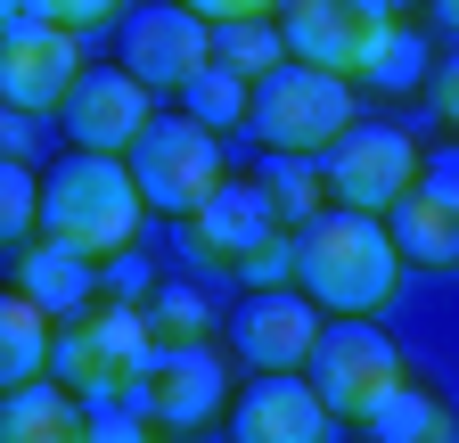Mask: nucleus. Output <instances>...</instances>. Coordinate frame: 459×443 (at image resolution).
<instances>
[{
  "label": "nucleus",
  "instance_id": "nucleus-1",
  "mask_svg": "<svg viewBox=\"0 0 459 443\" xmlns=\"http://www.w3.org/2000/svg\"><path fill=\"white\" fill-rule=\"evenodd\" d=\"M140 181H132V156H99V148H66L41 173V239L74 247L91 263H115L140 239Z\"/></svg>",
  "mask_w": 459,
  "mask_h": 443
},
{
  "label": "nucleus",
  "instance_id": "nucleus-29",
  "mask_svg": "<svg viewBox=\"0 0 459 443\" xmlns=\"http://www.w3.org/2000/svg\"><path fill=\"white\" fill-rule=\"evenodd\" d=\"M181 9H197L205 25H238V17H271V9H287V0H181Z\"/></svg>",
  "mask_w": 459,
  "mask_h": 443
},
{
  "label": "nucleus",
  "instance_id": "nucleus-27",
  "mask_svg": "<svg viewBox=\"0 0 459 443\" xmlns=\"http://www.w3.org/2000/svg\"><path fill=\"white\" fill-rule=\"evenodd\" d=\"M82 443H156V419L132 411V403H107V411H91V435Z\"/></svg>",
  "mask_w": 459,
  "mask_h": 443
},
{
  "label": "nucleus",
  "instance_id": "nucleus-10",
  "mask_svg": "<svg viewBox=\"0 0 459 443\" xmlns=\"http://www.w3.org/2000/svg\"><path fill=\"white\" fill-rule=\"evenodd\" d=\"M181 247L213 271H238L247 280V263H263L271 247H287V213L271 205L263 181H221L189 222H181Z\"/></svg>",
  "mask_w": 459,
  "mask_h": 443
},
{
  "label": "nucleus",
  "instance_id": "nucleus-15",
  "mask_svg": "<svg viewBox=\"0 0 459 443\" xmlns=\"http://www.w3.org/2000/svg\"><path fill=\"white\" fill-rule=\"evenodd\" d=\"M230 443H328V403L312 395V378H255L238 411H230Z\"/></svg>",
  "mask_w": 459,
  "mask_h": 443
},
{
  "label": "nucleus",
  "instance_id": "nucleus-5",
  "mask_svg": "<svg viewBox=\"0 0 459 443\" xmlns=\"http://www.w3.org/2000/svg\"><path fill=\"white\" fill-rule=\"evenodd\" d=\"M279 33H287V58L344 74V83H369L402 25H394V0H287Z\"/></svg>",
  "mask_w": 459,
  "mask_h": 443
},
{
  "label": "nucleus",
  "instance_id": "nucleus-24",
  "mask_svg": "<svg viewBox=\"0 0 459 443\" xmlns=\"http://www.w3.org/2000/svg\"><path fill=\"white\" fill-rule=\"evenodd\" d=\"M148 337H156V353L205 345V296L197 288H156L148 296Z\"/></svg>",
  "mask_w": 459,
  "mask_h": 443
},
{
  "label": "nucleus",
  "instance_id": "nucleus-22",
  "mask_svg": "<svg viewBox=\"0 0 459 443\" xmlns=\"http://www.w3.org/2000/svg\"><path fill=\"white\" fill-rule=\"evenodd\" d=\"M213 49H221V66H230V74H247V83H263V74H279V66H287V33H279L271 17L213 25Z\"/></svg>",
  "mask_w": 459,
  "mask_h": 443
},
{
  "label": "nucleus",
  "instance_id": "nucleus-2",
  "mask_svg": "<svg viewBox=\"0 0 459 443\" xmlns=\"http://www.w3.org/2000/svg\"><path fill=\"white\" fill-rule=\"evenodd\" d=\"M296 280H304V296H312L320 312L361 320V312H377V304L394 296L402 247H394V230H385L377 213L328 205L320 222H304V230H296Z\"/></svg>",
  "mask_w": 459,
  "mask_h": 443
},
{
  "label": "nucleus",
  "instance_id": "nucleus-6",
  "mask_svg": "<svg viewBox=\"0 0 459 443\" xmlns=\"http://www.w3.org/2000/svg\"><path fill=\"white\" fill-rule=\"evenodd\" d=\"M304 378H312V395L328 403V419H344V427H361L394 386H411V378H402L394 337H385L377 320H336V328H320Z\"/></svg>",
  "mask_w": 459,
  "mask_h": 443
},
{
  "label": "nucleus",
  "instance_id": "nucleus-17",
  "mask_svg": "<svg viewBox=\"0 0 459 443\" xmlns=\"http://www.w3.org/2000/svg\"><path fill=\"white\" fill-rule=\"evenodd\" d=\"M385 230H394L402 263H419V271H459V189L419 181L411 197L385 213Z\"/></svg>",
  "mask_w": 459,
  "mask_h": 443
},
{
  "label": "nucleus",
  "instance_id": "nucleus-28",
  "mask_svg": "<svg viewBox=\"0 0 459 443\" xmlns=\"http://www.w3.org/2000/svg\"><path fill=\"white\" fill-rule=\"evenodd\" d=\"M419 74H427V41H419V33H394V41H385V58H377V74H369V83H385V91H411Z\"/></svg>",
  "mask_w": 459,
  "mask_h": 443
},
{
  "label": "nucleus",
  "instance_id": "nucleus-12",
  "mask_svg": "<svg viewBox=\"0 0 459 443\" xmlns=\"http://www.w3.org/2000/svg\"><path fill=\"white\" fill-rule=\"evenodd\" d=\"M230 337H238V361L263 378L304 369L320 345V304L304 288H247V304L230 312Z\"/></svg>",
  "mask_w": 459,
  "mask_h": 443
},
{
  "label": "nucleus",
  "instance_id": "nucleus-11",
  "mask_svg": "<svg viewBox=\"0 0 459 443\" xmlns=\"http://www.w3.org/2000/svg\"><path fill=\"white\" fill-rule=\"evenodd\" d=\"M213 58H221V49H213V25H205L197 9H181V0L124 17V66H132L148 91H189Z\"/></svg>",
  "mask_w": 459,
  "mask_h": 443
},
{
  "label": "nucleus",
  "instance_id": "nucleus-8",
  "mask_svg": "<svg viewBox=\"0 0 459 443\" xmlns=\"http://www.w3.org/2000/svg\"><path fill=\"white\" fill-rule=\"evenodd\" d=\"M419 173H427V156H419V140L402 124H353L320 164V181H328V197L344 213H394L419 189Z\"/></svg>",
  "mask_w": 459,
  "mask_h": 443
},
{
  "label": "nucleus",
  "instance_id": "nucleus-32",
  "mask_svg": "<svg viewBox=\"0 0 459 443\" xmlns=\"http://www.w3.org/2000/svg\"><path fill=\"white\" fill-rule=\"evenodd\" d=\"M427 9H435V25H443V33H459V0H427Z\"/></svg>",
  "mask_w": 459,
  "mask_h": 443
},
{
  "label": "nucleus",
  "instance_id": "nucleus-19",
  "mask_svg": "<svg viewBox=\"0 0 459 443\" xmlns=\"http://www.w3.org/2000/svg\"><path fill=\"white\" fill-rule=\"evenodd\" d=\"M49 353H57V320L33 296L9 288V296H0V378H9V395L49 378Z\"/></svg>",
  "mask_w": 459,
  "mask_h": 443
},
{
  "label": "nucleus",
  "instance_id": "nucleus-21",
  "mask_svg": "<svg viewBox=\"0 0 459 443\" xmlns=\"http://www.w3.org/2000/svg\"><path fill=\"white\" fill-rule=\"evenodd\" d=\"M181 116H197L205 132H230V124H247V116H255V83H247V74H230V66L213 58V66L181 91Z\"/></svg>",
  "mask_w": 459,
  "mask_h": 443
},
{
  "label": "nucleus",
  "instance_id": "nucleus-4",
  "mask_svg": "<svg viewBox=\"0 0 459 443\" xmlns=\"http://www.w3.org/2000/svg\"><path fill=\"white\" fill-rule=\"evenodd\" d=\"M247 124L263 132V156H328L361 116H353V83L344 74H320L304 58H287L279 74L255 83V116Z\"/></svg>",
  "mask_w": 459,
  "mask_h": 443
},
{
  "label": "nucleus",
  "instance_id": "nucleus-18",
  "mask_svg": "<svg viewBox=\"0 0 459 443\" xmlns=\"http://www.w3.org/2000/svg\"><path fill=\"white\" fill-rule=\"evenodd\" d=\"M82 435H91V403L66 395L57 378L17 386L9 411H0V443H82Z\"/></svg>",
  "mask_w": 459,
  "mask_h": 443
},
{
  "label": "nucleus",
  "instance_id": "nucleus-26",
  "mask_svg": "<svg viewBox=\"0 0 459 443\" xmlns=\"http://www.w3.org/2000/svg\"><path fill=\"white\" fill-rule=\"evenodd\" d=\"M124 0H0V17H49V25H74V33H91V25H107Z\"/></svg>",
  "mask_w": 459,
  "mask_h": 443
},
{
  "label": "nucleus",
  "instance_id": "nucleus-30",
  "mask_svg": "<svg viewBox=\"0 0 459 443\" xmlns=\"http://www.w3.org/2000/svg\"><path fill=\"white\" fill-rule=\"evenodd\" d=\"M435 116H443V124L459 132V58H451V66L435 74Z\"/></svg>",
  "mask_w": 459,
  "mask_h": 443
},
{
  "label": "nucleus",
  "instance_id": "nucleus-20",
  "mask_svg": "<svg viewBox=\"0 0 459 443\" xmlns=\"http://www.w3.org/2000/svg\"><path fill=\"white\" fill-rule=\"evenodd\" d=\"M353 435H361V443H459L451 411L427 395V386H394V395H385Z\"/></svg>",
  "mask_w": 459,
  "mask_h": 443
},
{
  "label": "nucleus",
  "instance_id": "nucleus-25",
  "mask_svg": "<svg viewBox=\"0 0 459 443\" xmlns=\"http://www.w3.org/2000/svg\"><path fill=\"white\" fill-rule=\"evenodd\" d=\"M41 230V173H33V164H0V239H9V247H25Z\"/></svg>",
  "mask_w": 459,
  "mask_h": 443
},
{
  "label": "nucleus",
  "instance_id": "nucleus-13",
  "mask_svg": "<svg viewBox=\"0 0 459 443\" xmlns=\"http://www.w3.org/2000/svg\"><path fill=\"white\" fill-rule=\"evenodd\" d=\"M57 124H66L74 148H99V156H124L140 148V132L156 124V107H148V83L132 66H91L74 83V99L57 107Z\"/></svg>",
  "mask_w": 459,
  "mask_h": 443
},
{
  "label": "nucleus",
  "instance_id": "nucleus-16",
  "mask_svg": "<svg viewBox=\"0 0 459 443\" xmlns=\"http://www.w3.org/2000/svg\"><path fill=\"white\" fill-rule=\"evenodd\" d=\"M17 296H33L57 328H66V320L99 312V263L74 255V247H57V239H41V247L17 255Z\"/></svg>",
  "mask_w": 459,
  "mask_h": 443
},
{
  "label": "nucleus",
  "instance_id": "nucleus-31",
  "mask_svg": "<svg viewBox=\"0 0 459 443\" xmlns=\"http://www.w3.org/2000/svg\"><path fill=\"white\" fill-rule=\"evenodd\" d=\"M419 181H435V189H459V148H443V156H427V173Z\"/></svg>",
  "mask_w": 459,
  "mask_h": 443
},
{
  "label": "nucleus",
  "instance_id": "nucleus-14",
  "mask_svg": "<svg viewBox=\"0 0 459 443\" xmlns=\"http://www.w3.org/2000/svg\"><path fill=\"white\" fill-rule=\"evenodd\" d=\"M230 395V361L213 345H181V353H156L148 378H140V395L132 411H148L156 427H205Z\"/></svg>",
  "mask_w": 459,
  "mask_h": 443
},
{
  "label": "nucleus",
  "instance_id": "nucleus-7",
  "mask_svg": "<svg viewBox=\"0 0 459 443\" xmlns=\"http://www.w3.org/2000/svg\"><path fill=\"white\" fill-rule=\"evenodd\" d=\"M132 181H140V197L156 205V213H197L230 173H221V132H205L197 116H156L148 132H140V148H132Z\"/></svg>",
  "mask_w": 459,
  "mask_h": 443
},
{
  "label": "nucleus",
  "instance_id": "nucleus-9",
  "mask_svg": "<svg viewBox=\"0 0 459 443\" xmlns=\"http://www.w3.org/2000/svg\"><path fill=\"white\" fill-rule=\"evenodd\" d=\"M82 33L74 25H49V17H9L0 25V99L17 116H57L82 83Z\"/></svg>",
  "mask_w": 459,
  "mask_h": 443
},
{
  "label": "nucleus",
  "instance_id": "nucleus-3",
  "mask_svg": "<svg viewBox=\"0 0 459 443\" xmlns=\"http://www.w3.org/2000/svg\"><path fill=\"white\" fill-rule=\"evenodd\" d=\"M148 361H156L148 312H140V304H99V312H82V320L57 328L49 378L66 386V395H82L91 411H107V403H132V395H140Z\"/></svg>",
  "mask_w": 459,
  "mask_h": 443
},
{
  "label": "nucleus",
  "instance_id": "nucleus-23",
  "mask_svg": "<svg viewBox=\"0 0 459 443\" xmlns=\"http://www.w3.org/2000/svg\"><path fill=\"white\" fill-rule=\"evenodd\" d=\"M263 189H271V205H279L287 222H296V230L328 213V205H320V197H328V181L312 173L304 156H263Z\"/></svg>",
  "mask_w": 459,
  "mask_h": 443
}]
</instances>
